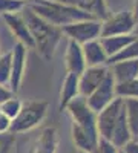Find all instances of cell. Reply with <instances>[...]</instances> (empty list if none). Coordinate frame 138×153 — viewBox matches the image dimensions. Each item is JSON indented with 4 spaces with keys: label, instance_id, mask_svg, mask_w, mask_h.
Segmentation results:
<instances>
[{
    "label": "cell",
    "instance_id": "6da1fadb",
    "mask_svg": "<svg viewBox=\"0 0 138 153\" xmlns=\"http://www.w3.org/2000/svg\"><path fill=\"white\" fill-rule=\"evenodd\" d=\"M20 14L26 23V26L29 29V34L32 37L34 42V48L39 51V54L45 58V60H52L57 46L63 37V32H61L60 28L54 26V25L45 22L43 19H40L37 14L25 5L23 9L20 11Z\"/></svg>",
    "mask_w": 138,
    "mask_h": 153
},
{
    "label": "cell",
    "instance_id": "7a4b0ae2",
    "mask_svg": "<svg viewBox=\"0 0 138 153\" xmlns=\"http://www.w3.org/2000/svg\"><path fill=\"white\" fill-rule=\"evenodd\" d=\"M26 6L40 19H43L45 22L54 25V26H57L60 29L65 26H69L72 23L81 22V20L94 19L87 12H83L77 8L54 2V0H28Z\"/></svg>",
    "mask_w": 138,
    "mask_h": 153
},
{
    "label": "cell",
    "instance_id": "3957f363",
    "mask_svg": "<svg viewBox=\"0 0 138 153\" xmlns=\"http://www.w3.org/2000/svg\"><path fill=\"white\" fill-rule=\"evenodd\" d=\"M48 103L46 101H39L32 100L28 103H23L20 112L17 113V117L11 121L9 132L12 135L28 132L34 127H37L46 117L48 113Z\"/></svg>",
    "mask_w": 138,
    "mask_h": 153
},
{
    "label": "cell",
    "instance_id": "277c9868",
    "mask_svg": "<svg viewBox=\"0 0 138 153\" xmlns=\"http://www.w3.org/2000/svg\"><path fill=\"white\" fill-rule=\"evenodd\" d=\"M68 113L71 115L72 123L77 124L80 129L89 136L92 141L97 144L98 143V132H97V113L87 106L86 98L78 95L77 98H74L69 101V104L66 106Z\"/></svg>",
    "mask_w": 138,
    "mask_h": 153
},
{
    "label": "cell",
    "instance_id": "5b68a950",
    "mask_svg": "<svg viewBox=\"0 0 138 153\" xmlns=\"http://www.w3.org/2000/svg\"><path fill=\"white\" fill-rule=\"evenodd\" d=\"M61 32L69 40H72L81 46L84 43L98 40L101 37V20H97V19L81 20V22L69 25V26L61 28Z\"/></svg>",
    "mask_w": 138,
    "mask_h": 153
},
{
    "label": "cell",
    "instance_id": "8992f818",
    "mask_svg": "<svg viewBox=\"0 0 138 153\" xmlns=\"http://www.w3.org/2000/svg\"><path fill=\"white\" fill-rule=\"evenodd\" d=\"M124 112V100L115 98L109 106H106L101 112L97 113V132L98 138H103L106 141H110V136L114 133V129Z\"/></svg>",
    "mask_w": 138,
    "mask_h": 153
},
{
    "label": "cell",
    "instance_id": "52a82bcc",
    "mask_svg": "<svg viewBox=\"0 0 138 153\" xmlns=\"http://www.w3.org/2000/svg\"><path fill=\"white\" fill-rule=\"evenodd\" d=\"M137 20L132 16V11H118L115 14H109L101 20V37L110 35H131L134 34ZM100 37V38H101Z\"/></svg>",
    "mask_w": 138,
    "mask_h": 153
},
{
    "label": "cell",
    "instance_id": "ba28073f",
    "mask_svg": "<svg viewBox=\"0 0 138 153\" xmlns=\"http://www.w3.org/2000/svg\"><path fill=\"white\" fill-rule=\"evenodd\" d=\"M115 98H117V95H115V81H114V76H112V74L109 71L106 78L103 80V83L86 98V103L95 113H98V112H101L106 106H109Z\"/></svg>",
    "mask_w": 138,
    "mask_h": 153
},
{
    "label": "cell",
    "instance_id": "9c48e42d",
    "mask_svg": "<svg viewBox=\"0 0 138 153\" xmlns=\"http://www.w3.org/2000/svg\"><path fill=\"white\" fill-rule=\"evenodd\" d=\"M12 55V61H11V78H9V84L8 89L16 94L19 92L23 75H25V69H26V57H28V48L23 46L22 43H16L14 49L11 51Z\"/></svg>",
    "mask_w": 138,
    "mask_h": 153
},
{
    "label": "cell",
    "instance_id": "30bf717a",
    "mask_svg": "<svg viewBox=\"0 0 138 153\" xmlns=\"http://www.w3.org/2000/svg\"><path fill=\"white\" fill-rule=\"evenodd\" d=\"M109 72L107 66H97V68H86L81 75H78V89L80 95L87 98L95 89L103 83Z\"/></svg>",
    "mask_w": 138,
    "mask_h": 153
},
{
    "label": "cell",
    "instance_id": "8fae6325",
    "mask_svg": "<svg viewBox=\"0 0 138 153\" xmlns=\"http://www.w3.org/2000/svg\"><path fill=\"white\" fill-rule=\"evenodd\" d=\"M54 2L77 8L83 12L91 14L97 20H104L110 14L109 8L106 5V0H54Z\"/></svg>",
    "mask_w": 138,
    "mask_h": 153
},
{
    "label": "cell",
    "instance_id": "7c38bea8",
    "mask_svg": "<svg viewBox=\"0 0 138 153\" xmlns=\"http://www.w3.org/2000/svg\"><path fill=\"white\" fill-rule=\"evenodd\" d=\"M5 23L8 25V28L11 29V32L14 34V37L17 38V43H22L23 46L34 48V42H32V37L29 34V29L25 23L23 17L20 12H14V14H5L2 16Z\"/></svg>",
    "mask_w": 138,
    "mask_h": 153
},
{
    "label": "cell",
    "instance_id": "4fadbf2b",
    "mask_svg": "<svg viewBox=\"0 0 138 153\" xmlns=\"http://www.w3.org/2000/svg\"><path fill=\"white\" fill-rule=\"evenodd\" d=\"M65 66H66L68 74H74V75H81L83 71L86 69V63H84L81 46L77 45L75 42H72V40H69L68 46H66Z\"/></svg>",
    "mask_w": 138,
    "mask_h": 153
},
{
    "label": "cell",
    "instance_id": "5bb4252c",
    "mask_svg": "<svg viewBox=\"0 0 138 153\" xmlns=\"http://www.w3.org/2000/svg\"><path fill=\"white\" fill-rule=\"evenodd\" d=\"M107 68H109L112 76H114L115 84L126 83V81L138 78V60L118 61V63H114V65H110Z\"/></svg>",
    "mask_w": 138,
    "mask_h": 153
},
{
    "label": "cell",
    "instance_id": "9a60e30c",
    "mask_svg": "<svg viewBox=\"0 0 138 153\" xmlns=\"http://www.w3.org/2000/svg\"><path fill=\"white\" fill-rule=\"evenodd\" d=\"M83 57L86 68H97V66H107V55L104 52V49L100 45V40H94L89 43L81 45Z\"/></svg>",
    "mask_w": 138,
    "mask_h": 153
},
{
    "label": "cell",
    "instance_id": "2e32d148",
    "mask_svg": "<svg viewBox=\"0 0 138 153\" xmlns=\"http://www.w3.org/2000/svg\"><path fill=\"white\" fill-rule=\"evenodd\" d=\"M98 40H100L101 48L104 49L107 58H112L118 52H121L131 42H134L135 35L134 34H131V35H110V37H101Z\"/></svg>",
    "mask_w": 138,
    "mask_h": 153
},
{
    "label": "cell",
    "instance_id": "e0dca14e",
    "mask_svg": "<svg viewBox=\"0 0 138 153\" xmlns=\"http://www.w3.org/2000/svg\"><path fill=\"white\" fill-rule=\"evenodd\" d=\"M80 95L78 89V75L74 74H66L61 83V91H60V110H65L69 101L77 98Z\"/></svg>",
    "mask_w": 138,
    "mask_h": 153
},
{
    "label": "cell",
    "instance_id": "ac0fdd59",
    "mask_svg": "<svg viewBox=\"0 0 138 153\" xmlns=\"http://www.w3.org/2000/svg\"><path fill=\"white\" fill-rule=\"evenodd\" d=\"M57 150V130L54 127H45L35 143L34 153H55Z\"/></svg>",
    "mask_w": 138,
    "mask_h": 153
},
{
    "label": "cell",
    "instance_id": "d6986e66",
    "mask_svg": "<svg viewBox=\"0 0 138 153\" xmlns=\"http://www.w3.org/2000/svg\"><path fill=\"white\" fill-rule=\"evenodd\" d=\"M124 109H126V120L132 139H135L138 136V100L126 98L124 100Z\"/></svg>",
    "mask_w": 138,
    "mask_h": 153
},
{
    "label": "cell",
    "instance_id": "ffe728a7",
    "mask_svg": "<svg viewBox=\"0 0 138 153\" xmlns=\"http://www.w3.org/2000/svg\"><path fill=\"white\" fill-rule=\"evenodd\" d=\"M72 139H74L75 146L78 147V150L86 152V153H94L95 152L97 144L80 129L77 124H74V123H72Z\"/></svg>",
    "mask_w": 138,
    "mask_h": 153
},
{
    "label": "cell",
    "instance_id": "44dd1931",
    "mask_svg": "<svg viewBox=\"0 0 138 153\" xmlns=\"http://www.w3.org/2000/svg\"><path fill=\"white\" fill-rule=\"evenodd\" d=\"M124 60H138V37H135V40L131 42L115 57L109 58L107 60V66L114 65V63H118V61H124Z\"/></svg>",
    "mask_w": 138,
    "mask_h": 153
},
{
    "label": "cell",
    "instance_id": "7402d4cb",
    "mask_svg": "<svg viewBox=\"0 0 138 153\" xmlns=\"http://www.w3.org/2000/svg\"><path fill=\"white\" fill-rule=\"evenodd\" d=\"M115 95L123 100H126V98L138 100V78L115 84Z\"/></svg>",
    "mask_w": 138,
    "mask_h": 153
},
{
    "label": "cell",
    "instance_id": "603a6c76",
    "mask_svg": "<svg viewBox=\"0 0 138 153\" xmlns=\"http://www.w3.org/2000/svg\"><path fill=\"white\" fill-rule=\"evenodd\" d=\"M22 101L19 100V98H16V97H11L9 100H6V101H3L2 104H0V112H2L3 115H6V117L12 121L16 117H17V113L20 112V109H22Z\"/></svg>",
    "mask_w": 138,
    "mask_h": 153
},
{
    "label": "cell",
    "instance_id": "cb8c5ba5",
    "mask_svg": "<svg viewBox=\"0 0 138 153\" xmlns=\"http://www.w3.org/2000/svg\"><path fill=\"white\" fill-rule=\"evenodd\" d=\"M11 61H12L11 52L0 55V84L6 86V87H8L9 78H11Z\"/></svg>",
    "mask_w": 138,
    "mask_h": 153
},
{
    "label": "cell",
    "instance_id": "d4e9b609",
    "mask_svg": "<svg viewBox=\"0 0 138 153\" xmlns=\"http://www.w3.org/2000/svg\"><path fill=\"white\" fill-rule=\"evenodd\" d=\"M25 5L26 2H20V0H0V16L20 12Z\"/></svg>",
    "mask_w": 138,
    "mask_h": 153
},
{
    "label": "cell",
    "instance_id": "484cf974",
    "mask_svg": "<svg viewBox=\"0 0 138 153\" xmlns=\"http://www.w3.org/2000/svg\"><path fill=\"white\" fill-rule=\"evenodd\" d=\"M14 143H16V135H12L11 132L0 133V153H9Z\"/></svg>",
    "mask_w": 138,
    "mask_h": 153
},
{
    "label": "cell",
    "instance_id": "4316f807",
    "mask_svg": "<svg viewBox=\"0 0 138 153\" xmlns=\"http://www.w3.org/2000/svg\"><path fill=\"white\" fill-rule=\"evenodd\" d=\"M94 153H120V149L112 146L109 141H106V139L98 138V143H97V147H95Z\"/></svg>",
    "mask_w": 138,
    "mask_h": 153
},
{
    "label": "cell",
    "instance_id": "83f0119b",
    "mask_svg": "<svg viewBox=\"0 0 138 153\" xmlns=\"http://www.w3.org/2000/svg\"><path fill=\"white\" fill-rule=\"evenodd\" d=\"M123 153H138V141L137 139H131L128 144H124L123 149H120Z\"/></svg>",
    "mask_w": 138,
    "mask_h": 153
},
{
    "label": "cell",
    "instance_id": "f1b7e54d",
    "mask_svg": "<svg viewBox=\"0 0 138 153\" xmlns=\"http://www.w3.org/2000/svg\"><path fill=\"white\" fill-rule=\"evenodd\" d=\"M9 127H11V120L6 117V115H3L2 112H0V133L9 132Z\"/></svg>",
    "mask_w": 138,
    "mask_h": 153
},
{
    "label": "cell",
    "instance_id": "f546056e",
    "mask_svg": "<svg viewBox=\"0 0 138 153\" xmlns=\"http://www.w3.org/2000/svg\"><path fill=\"white\" fill-rule=\"evenodd\" d=\"M11 97H14V94H12L6 86H2V84H0V104H2L3 101L9 100Z\"/></svg>",
    "mask_w": 138,
    "mask_h": 153
},
{
    "label": "cell",
    "instance_id": "4dcf8cb0",
    "mask_svg": "<svg viewBox=\"0 0 138 153\" xmlns=\"http://www.w3.org/2000/svg\"><path fill=\"white\" fill-rule=\"evenodd\" d=\"M132 16L138 22V0H134V8H132Z\"/></svg>",
    "mask_w": 138,
    "mask_h": 153
},
{
    "label": "cell",
    "instance_id": "1f68e13d",
    "mask_svg": "<svg viewBox=\"0 0 138 153\" xmlns=\"http://www.w3.org/2000/svg\"><path fill=\"white\" fill-rule=\"evenodd\" d=\"M134 35H135V37H138V22H137V25H135V29H134Z\"/></svg>",
    "mask_w": 138,
    "mask_h": 153
},
{
    "label": "cell",
    "instance_id": "d6a6232c",
    "mask_svg": "<svg viewBox=\"0 0 138 153\" xmlns=\"http://www.w3.org/2000/svg\"><path fill=\"white\" fill-rule=\"evenodd\" d=\"M77 153H86V152H81V150H78V152H77Z\"/></svg>",
    "mask_w": 138,
    "mask_h": 153
},
{
    "label": "cell",
    "instance_id": "836d02e7",
    "mask_svg": "<svg viewBox=\"0 0 138 153\" xmlns=\"http://www.w3.org/2000/svg\"><path fill=\"white\" fill-rule=\"evenodd\" d=\"M20 2H28V0H20Z\"/></svg>",
    "mask_w": 138,
    "mask_h": 153
},
{
    "label": "cell",
    "instance_id": "e575fe53",
    "mask_svg": "<svg viewBox=\"0 0 138 153\" xmlns=\"http://www.w3.org/2000/svg\"><path fill=\"white\" fill-rule=\"evenodd\" d=\"M135 139H137V141H138V136H137V138H135Z\"/></svg>",
    "mask_w": 138,
    "mask_h": 153
},
{
    "label": "cell",
    "instance_id": "d590c367",
    "mask_svg": "<svg viewBox=\"0 0 138 153\" xmlns=\"http://www.w3.org/2000/svg\"><path fill=\"white\" fill-rule=\"evenodd\" d=\"M120 153H123V152H121V150H120Z\"/></svg>",
    "mask_w": 138,
    "mask_h": 153
}]
</instances>
